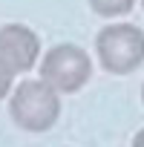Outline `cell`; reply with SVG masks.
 <instances>
[{
    "label": "cell",
    "mask_w": 144,
    "mask_h": 147,
    "mask_svg": "<svg viewBox=\"0 0 144 147\" xmlns=\"http://www.w3.org/2000/svg\"><path fill=\"white\" fill-rule=\"evenodd\" d=\"M141 6H144V0H141Z\"/></svg>",
    "instance_id": "cell-8"
},
{
    "label": "cell",
    "mask_w": 144,
    "mask_h": 147,
    "mask_svg": "<svg viewBox=\"0 0 144 147\" xmlns=\"http://www.w3.org/2000/svg\"><path fill=\"white\" fill-rule=\"evenodd\" d=\"M133 147H144V130H138V133H135V138H133Z\"/></svg>",
    "instance_id": "cell-6"
},
{
    "label": "cell",
    "mask_w": 144,
    "mask_h": 147,
    "mask_svg": "<svg viewBox=\"0 0 144 147\" xmlns=\"http://www.w3.org/2000/svg\"><path fill=\"white\" fill-rule=\"evenodd\" d=\"M92 75L89 55L75 43H58L40 61V78L55 92H78Z\"/></svg>",
    "instance_id": "cell-4"
},
{
    "label": "cell",
    "mask_w": 144,
    "mask_h": 147,
    "mask_svg": "<svg viewBox=\"0 0 144 147\" xmlns=\"http://www.w3.org/2000/svg\"><path fill=\"white\" fill-rule=\"evenodd\" d=\"M58 95L61 92H55L43 78H38V81L29 78L15 87V92L9 98V115L26 133H46L55 127V121L61 115Z\"/></svg>",
    "instance_id": "cell-1"
},
{
    "label": "cell",
    "mask_w": 144,
    "mask_h": 147,
    "mask_svg": "<svg viewBox=\"0 0 144 147\" xmlns=\"http://www.w3.org/2000/svg\"><path fill=\"white\" fill-rule=\"evenodd\" d=\"M141 101H144V84H141Z\"/></svg>",
    "instance_id": "cell-7"
},
{
    "label": "cell",
    "mask_w": 144,
    "mask_h": 147,
    "mask_svg": "<svg viewBox=\"0 0 144 147\" xmlns=\"http://www.w3.org/2000/svg\"><path fill=\"white\" fill-rule=\"evenodd\" d=\"M40 58V38L23 26L9 23L0 29V101L9 95V87L20 72H29Z\"/></svg>",
    "instance_id": "cell-3"
},
{
    "label": "cell",
    "mask_w": 144,
    "mask_h": 147,
    "mask_svg": "<svg viewBox=\"0 0 144 147\" xmlns=\"http://www.w3.org/2000/svg\"><path fill=\"white\" fill-rule=\"evenodd\" d=\"M89 6L101 18H118V15H127L135 6V0H89Z\"/></svg>",
    "instance_id": "cell-5"
},
{
    "label": "cell",
    "mask_w": 144,
    "mask_h": 147,
    "mask_svg": "<svg viewBox=\"0 0 144 147\" xmlns=\"http://www.w3.org/2000/svg\"><path fill=\"white\" fill-rule=\"evenodd\" d=\"M95 52L110 75H130L144 63V32L133 23H112L95 35Z\"/></svg>",
    "instance_id": "cell-2"
}]
</instances>
